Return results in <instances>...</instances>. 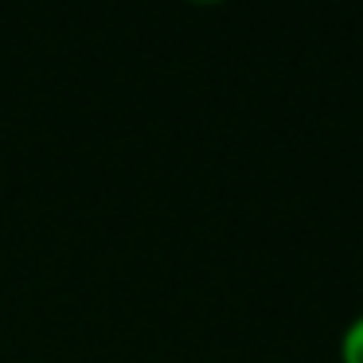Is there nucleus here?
<instances>
[{"label": "nucleus", "instance_id": "nucleus-1", "mask_svg": "<svg viewBox=\"0 0 363 363\" xmlns=\"http://www.w3.org/2000/svg\"><path fill=\"white\" fill-rule=\"evenodd\" d=\"M340 359H344V363H363V313L344 328V340H340Z\"/></svg>", "mask_w": 363, "mask_h": 363}]
</instances>
